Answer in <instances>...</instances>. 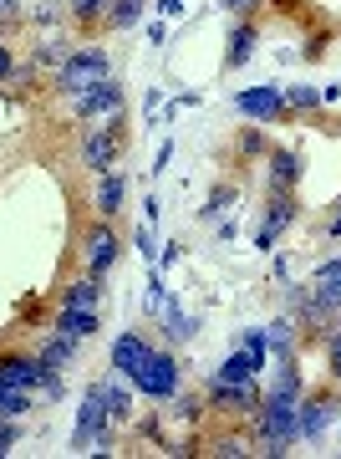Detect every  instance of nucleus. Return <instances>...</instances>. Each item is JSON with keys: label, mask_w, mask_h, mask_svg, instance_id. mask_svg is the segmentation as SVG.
Listing matches in <instances>:
<instances>
[{"label": "nucleus", "mask_w": 341, "mask_h": 459, "mask_svg": "<svg viewBox=\"0 0 341 459\" xmlns=\"http://www.w3.org/2000/svg\"><path fill=\"white\" fill-rule=\"evenodd\" d=\"M194 332H199V322L179 307V296H174V301H163V337H168V342L183 347L189 337H194Z\"/></svg>", "instance_id": "aec40b11"}, {"label": "nucleus", "mask_w": 341, "mask_h": 459, "mask_svg": "<svg viewBox=\"0 0 341 459\" xmlns=\"http://www.w3.org/2000/svg\"><path fill=\"white\" fill-rule=\"evenodd\" d=\"M234 108L244 117H255V123H280L286 117V98L270 82H255V87H244V92H234Z\"/></svg>", "instance_id": "ddd939ff"}, {"label": "nucleus", "mask_w": 341, "mask_h": 459, "mask_svg": "<svg viewBox=\"0 0 341 459\" xmlns=\"http://www.w3.org/2000/svg\"><path fill=\"white\" fill-rule=\"evenodd\" d=\"M148 352H153V342H148L143 332H123V337L113 342V352H107V358H113V373H117V377H132L138 368H143Z\"/></svg>", "instance_id": "4468645a"}, {"label": "nucleus", "mask_w": 341, "mask_h": 459, "mask_svg": "<svg viewBox=\"0 0 341 459\" xmlns=\"http://www.w3.org/2000/svg\"><path fill=\"white\" fill-rule=\"evenodd\" d=\"M158 210H163V199H158V195H148V199H143V220H148V225L158 220Z\"/></svg>", "instance_id": "a19ab883"}, {"label": "nucleus", "mask_w": 341, "mask_h": 459, "mask_svg": "<svg viewBox=\"0 0 341 459\" xmlns=\"http://www.w3.org/2000/svg\"><path fill=\"white\" fill-rule=\"evenodd\" d=\"M311 286H316V296H321L326 307L337 312V307H341V255H337V261H321V265H316Z\"/></svg>", "instance_id": "4be33fe9"}, {"label": "nucleus", "mask_w": 341, "mask_h": 459, "mask_svg": "<svg viewBox=\"0 0 341 459\" xmlns=\"http://www.w3.org/2000/svg\"><path fill=\"white\" fill-rule=\"evenodd\" d=\"M158 11H163V21H179L183 16V0H158Z\"/></svg>", "instance_id": "58836bf2"}, {"label": "nucleus", "mask_w": 341, "mask_h": 459, "mask_svg": "<svg viewBox=\"0 0 341 459\" xmlns=\"http://www.w3.org/2000/svg\"><path fill=\"white\" fill-rule=\"evenodd\" d=\"M301 174H306V159H301L295 148H270V184L295 189V184H301Z\"/></svg>", "instance_id": "f3484780"}, {"label": "nucleus", "mask_w": 341, "mask_h": 459, "mask_svg": "<svg viewBox=\"0 0 341 459\" xmlns=\"http://www.w3.org/2000/svg\"><path fill=\"white\" fill-rule=\"evenodd\" d=\"M132 388L143 398H158V403H168V398H179V388H183V362L174 358V347H153L143 358V368L128 377Z\"/></svg>", "instance_id": "f03ea898"}, {"label": "nucleus", "mask_w": 341, "mask_h": 459, "mask_svg": "<svg viewBox=\"0 0 341 459\" xmlns=\"http://www.w3.org/2000/svg\"><path fill=\"white\" fill-rule=\"evenodd\" d=\"M107 429H113V419H107V398H102V388L92 383V388H87V398H81V409H77L72 449H92V444H98Z\"/></svg>", "instance_id": "6e6552de"}, {"label": "nucleus", "mask_w": 341, "mask_h": 459, "mask_svg": "<svg viewBox=\"0 0 341 459\" xmlns=\"http://www.w3.org/2000/svg\"><path fill=\"white\" fill-rule=\"evenodd\" d=\"M337 327H341V307H337Z\"/></svg>", "instance_id": "a18cd8bd"}, {"label": "nucleus", "mask_w": 341, "mask_h": 459, "mask_svg": "<svg viewBox=\"0 0 341 459\" xmlns=\"http://www.w3.org/2000/svg\"><path fill=\"white\" fill-rule=\"evenodd\" d=\"M107 51L102 47H81V51H72L62 66H56V92L62 98H77L81 87H92V82H102L107 77Z\"/></svg>", "instance_id": "7ed1b4c3"}, {"label": "nucleus", "mask_w": 341, "mask_h": 459, "mask_svg": "<svg viewBox=\"0 0 341 459\" xmlns=\"http://www.w3.org/2000/svg\"><path fill=\"white\" fill-rule=\"evenodd\" d=\"M179 255H183V246H179V240H168V246H163V255H158V265H174Z\"/></svg>", "instance_id": "ea45409f"}, {"label": "nucleus", "mask_w": 341, "mask_h": 459, "mask_svg": "<svg viewBox=\"0 0 341 459\" xmlns=\"http://www.w3.org/2000/svg\"><path fill=\"white\" fill-rule=\"evenodd\" d=\"M280 98H286V113H316V108H321V92L306 87V82H291Z\"/></svg>", "instance_id": "393cba45"}, {"label": "nucleus", "mask_w": 341, "mask_h": 459, "mask_svg": "<svg viewBox=\"0 0 341 459\" xmlns=\"http://www.w3.org/2000/svg\"><path fill=\"white\" fill-rule=\"evenodd\" d=\"M229 204H234V184H214V189H209V204L199 210V220H214V214H225Z\"/></svg>", "instance_id": "c756f323"}, {"label": "nucleus", "mask_w": 341, "mask_h": 459, "mask_svg": "<svg viewBox=\"0 0 341 459\" xmlns=\"http://www.w3.org/2000/svg\"><path fill=\"white\" fill-rule=\"evenodd\" d=\"M98 388H102V398H107V419H113V424H128L132 419V394L128 388H117V377H98Z\"/></svg>", "instance_id": "b1692460"}, {"label": "nucleus", "mask_w": 341, "mask_h": 459, "mask_svg": "<svg viewBox=\"0 0 341 459\" xmlns=\"http://www.w3.org/2000/svg\"><path fill=\"white\" fill-rule=\"evenodd\" d=\"M234 148H240V159H255V153H270V148H265V133H260V128H244V133H240V143H234Z\"/></svg>", "instance_id": "473e14b6"}, {"label": "nucleus", "mask_w": 341, "mask_h": 459, "mask_svg": "<svg viewBox=\"0 0 341 459\" xmlns=\"http://www.w3.org/2000/svg\"><path fill=\"white\" fill-rule=\"evenodd\" d=\"M0 413H5V419H26V413H31V394H26V388H11V383H0Z\"/></svg>", "instance_id": "a878e982"}, {"label": "nucleus", "mask_w": 341, "mask_h": 459, "mask_svg": "<svg viewBox=\"0 0 341 459\" xmlns=\"http://www.w3.org/2000/svg\"><path fill=\"white\" fill-rule=\"evenodd\" d=\"M11 72H16V56H11V47H5V41H0V82H5V77H11Z\"/></svg>", "instance_id": "4c0bfd02"}, {"label": "nucleus", "mask_w": 341, "mask_h": 459, "mask_svg": "<svg viewBox=\"0 0 341 459\" xmlns=\"http://www.w3.org/2000/svg\"><path fill=\"white\" fill-rule=\"evenodd\" d=\"M337 388H316V394H301V444H316L326 429L337 424Z\"/></svg>", "instance_id": "0eeeda50"}, {"label": "nucleus", "mask_w": 341, "mask_h": 459, "mask_svg": "<svg viewBox=\"0 0 341 459\" xmlns=\"http://www.w3.org/2000/svg\"><path fill=\"white\" fill-rule=\"evenodd\" d=\"M168 164H174V138H163L158 143V164H153V174H163Z\"/></svg>", "instance_id": "e433bc0d"}, {"label": "nucleus", "mask_w": 341, "mask_h": 459, "mask_svg": "<svg viewBox=\"0 0 341 459\" xmlns=\"http://www.w3.org/2000/svg\"><path fill=\"white\" fill-rule=\"evenodd\" d=\"M21 439H26V429H21V419H5V413H0V459L11 455V449H16Z\"/></svg>", "instance_id": "2f4dec72"}, {"label": "nucleus", "mask_w": 341, "mask_h": 459, "mask_svg": "<svg viewBox=\"0 0 341 459\" xmlns=\"http://www.w3.org/2000/svg\"><path fill=\"white\" fill-rule=\"evenodd\" d=\"M31 16L41 21V26H56V21H62V5H56V0H51V5H36Z\"/></svg>", "instance_id": "c9c22d12"}, {"label": "nucleus", "mask_w": 341, "mask_h": 459, "mask_svg": "<svg viewBox=\"0 0 341 459\" xmlns=\"http://www.w3.org/2000/svg\"><path fill=\"white\" fill-rule=\"evenodd\" d=\"M265 347H270V358H295V316L291 312H280L265 327Z\"/></svg>", "instance_id": "412c9836"}, {"label": "nucleus", "mask_w": 341, "mask_h": 459, "mask_svg": "<svg viewBox=\"0 0 341 459\" xmlns=\"http://www.w3.org/2000/svg\"><path fill=\"white\" fill-rule=\"evenodd\" d=\"M255 47H260V26H255V21H234V26H229L225 66H244L250 56H255Z\"/></svg>", "instance_id": "dca6fc26"}, {"label": "nucleus", "mask_w": 341, "mask_h": 459, "mask_svg": "<svg viewBox=\"0 0 341 459\" xmlns=\"http://www.w3.org/2000/svg\"><path fill=\"white\" fill-rule=\"evenodd\" d=\"M51 327L66 332V337H77V342H92V337L102 332V316L98 312H77V307H56Z\"/></svg>", "instance_id": "2eb2a0df"}, {"label": "nucleus", "mask_w": 341, "mask_h": 459, "mask_svg": "<svg viewBox=\"0 0 341 459\" xmlns=\"http://www.w3.org/2000/svg\"><path fill=\"white\" fill-rule=\"evenodd\" d=\"M204 388H209V403L214 413H225V419H255V409H260L265 388L260 383H214V377H204Z\"/></svg>", "instance_id": "39448f33"}, {"label": "nucleus", "mask_w": 341, "mask_h": 459, "mask_svg": "<svg viewBox=\"0 0 341 459\" xmlns=\"http://www.w3.org/2000/svg\"><path fill=\"white\" fill-rule=\"evenodd\" d=\"M0 16H16V0H0Z\"/></svg>", "instance_id": "c03bdc74"}, {"label": "nucleus", "mask_w": 341, "mask_h": 459, "mask_svg": "<svg viewBox=\"0 0 341 459\" xmlns=\"http://www.w3.org/2000/svg\"><path fill=\"white\" fill-rule=\"evenodd\" d=\"M138 21H143V0H113V11H107V26L128 31V26H138Z\"/></svg>", "instance_id": "cd10ccee"}, {"label": "nucleus", "mask_w": 341, "mask_h": 459, "mask_svg": "<svg viewBox=\"0 0 341 459\" xmlns=\"http://www.w3.org/2000/svg\"><path fill=\"white\" fill-rule=\"evenodd\" d=\"M123 138H128V128H123V113H113V117H102V123H92L87 143H81V164L92 169V174H113Z\"/></svg>", "instance_id": "20e7f679"}, {"label": "nucleus", "mask_w": 341, "mask_h": 459, "mask_svg": "<svg viewBox=\"0 0 341 459\" xmlns=\"http://www.w3.org/2000/svg\"><path fill=\"white\" fill-rule=\"evenodd\" d=\"M62 307H77V312H98V307H102V276H92V271H87V276H77V281H72V286L62 291Z\"/></svg>", "instance_id": "a211bd4d"}, {"label": "nucleus", "mask_w": 341, "mask_h": 459, "mask_svg": "<svg viewBox=\"0 0 341 459\" xmlns=\"http://www.w3.org/2000/svg\"><path fill=\"white\" fill-rule=\"evenodd\" d=\"M66 56H72V51H66V36H56V31L36 47V66H62Z\"/></svg>", "instance_id": "c85d7f7f"}, {"label": "nucleus", "mask_w": 341, "mask_h": 459, "mask_svg": "<svg viewBox=\"0 0 341 459\" xmlns=\"http://www.w3.org/2000/svg\"><path fill=\"white\" fill-rule=\"evenodd\" d=\"M77 347H81L77 337H66V332H56V327H51V337L41 342V352H36V358L47 362L51 373H62V368H72V362H77Z\"/></svg>", "instance_id": "6ab92c4d"}, {"label": "nucleus", "mask_w": 341, "mask_h": 459, "mask_svg": "<svg viewBox=\"0 0 341 459\" xmlns=\"http://www.w3.org/2000/svg\"><path fill=\"white\" fill-rule=\"evenodd\" d=\"M51 368L41 358H26V352H0V383L11 388H26V394H41L47 388Z\"/></svg>", "instance_id": "9b49d317"}, {"label": "nucleus", "mask_w": 341, "mask_h": 459, "mask_svg": "<svg viewBox=\"0 0 341 459\" xmlns=\"http://www.w3.org/2000/svg\"><path fill=\"white\" fill-rule=\"evenodd\" d=\"M209 449L219 459H240V455H255V439H250V434H219Z\"/></svg>", "instance_id": "bb28decb"}, {"label": "nucleus", "mask_w": 341, "mask_h": 459, "mask_svg": "<svg viewBox=\"0 0 341 459\" xmlns=\"http://www.w3.org/2000/svg\"><path fill=\"white\" fill-rule=\"evenodd\" d=\"M123 195H128V179H123V174H102V189H98V199H92L102 220H113V214L123 210Z\"/></svg>", "instance_id": "5701e85b"}, {"label": "nucleus", "mask_w": 341, "mask_h": 459, "mask_svg": "<svg viewBox=\"0 0 341 459\" xmlns=\"http://www.w3.org/2000/svg\"><path fill=\"white\" fill-rule=\"evenodd\" d=\"M225 11H250V5H260V0H219Z\"/></svg>", "instance_id": "79ce46f5"}, {"label": "nucleus", "mask_w": 341, "mask_h": 459, "mask_svg": "<svg viewBox=\"0 0 341 459\" xmlns=\"http://www.w3.org/2000/svg\"><path fill=\"white\" fill-rule=\"evenodd\" d=\"M326 373H331V383H341V327L326 337Z\"/></svg>", "instance_id": "72a5a7b5"}, {"label": "nucleus", "mask_w": 341, "mask_h": 459, "mask_svg": "<svg viewBox=\"0 0 341 459\" xmlns=\"http://www.w3.org/2000/svg\"><path fill=\"white\" fill-rule=\"evenodd\" d=\"M295 195L291 189H280V184H270V199H265V225L255 230V250H276V240L286 235V230L295 225Z\"/></svg>", "instance_id": "423d86ee"}, {"label": "nucleus", "mask_w": 341, "mask_h": 459, "mask_svg": "<svg viewBox=\"0 0 341 459\" xmlns=\"http://www.w3.org/2000/svg\"><path fill=\"white\" fill-rule=\"evenodd\" d=\"M250 439H255V449L270 455V459L291 455V444H301V398L265 394L255 419H250Z\"/></svg>", "instance_id": "f257e3e1"}, {"label": "nucleus", "mask_w": 341, "mask_h": 459, "mask_svg": "<svg viewBox=\"0 0 341 459\" xmlns=\"http://www.w3.org/2000/svg\"><path fill=\"white\" fill-rule=\"evenodd\" d=\"M117 255H123V246H117V235H113V225H92L87 235H81V261H87V271L92 276H107L117 265Z\"/></svg>", "instance_id": "f8f14e48"}, {"label": "nucleus", "mask_w": 341, "mask_h": 459, "mask_svg": "<svg viewBox=\"0 0 341 459\" xmlns=\"http://www.w3.org/2000/svg\"><path fill=\"white\" fill-rule=\"evenodd\" d=\"M132 246H138V255H143V261H158V250H153V230H148V225L132 230Z\"/></svg>", "instance_id": "f704fd0d"}, {"label": "nucleus", "mask_w": 341, "mask_h": 459, "mask_svg": "<svg viewBox=\"0 0 341 459\" xmlns=\"http://www.w3.org/2000/svg\"><path fill=\"white\" fill-rule=\"evenodd\" d=\"M72 113L77 117H113V113H123V87L113 82V77H102V82H92V87H81L77 98H72Z\"/></svg>", "instance_id": "9d476101"}, {"label": "nucleus", "mask_w": 341, "mask_h": 459, "mask_svg": "<svg viewBox=\"0 0 341 459\" xmlns=\"http://www.w3.org/2000/svg\"><path fill=\"white\" fill-rule=\"evenodd\" d=\"M265 368H270V352L234 342V352H229V358L219 362V368H209V377H214V383H260Z\"/></svg>", "instance_id": "1a4fd4ad"}, {"label": "nucleus", "mask_w": 341, "mask_h": 459, "mask_svg": "<svg viewBox=\"0 0 341 459\" xmlns=\"http://www.w3.org/2000/svg\"><path fill=\"white\" fill-rule=\"evenodd\" d=\"M331 235L341 240V199H337V214H331Z\"/></svg>", "instance_id": "37998d69"}, {"label": "nucleus", "mask_w": 341, "mask_h": 459, "mask_svg": "<svg viewBox=\"0 0 341 459\" xmlns=\"http://www.w3.org/2000/svg\"><path fill=\"white\" fill-rule=\"evenodd\" d=\"M66 11H72L77 21H107V11H113V0H72Z\"/></svg>", "instance_id": "7c9ffc66"}]
</instances>
